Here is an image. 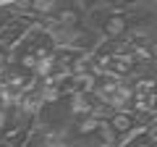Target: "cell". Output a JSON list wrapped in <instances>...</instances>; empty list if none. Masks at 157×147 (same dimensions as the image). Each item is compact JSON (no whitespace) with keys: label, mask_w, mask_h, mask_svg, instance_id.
I'll use <instances>...</instances> for the list:
<instances>
[{"label":"cell","mask_w":157,"mask_h":147,"mask_svg":"<svg viewBox=\"0 0 157 147\" xmlns=\"http://www.w3.org/2000/svg\"><path fill=\"white\" fill-rule=\"evenodd\" d=\"M136 63H139V61H136L134 53H113L110 74H118V76H123V74H131Z\"/></svg>","instance_id":"6da1fadb"},{"label":"cell","mask_w":157,"mask_h":147,"mask_svg":"<svg viewBox=\"0 0 157 147\" xmlns=\"http://www.w3.org/2000/svg\"><path fill=\"white\" fill-rule=\"evenodd\" d=\"M128 32V21L123 16H110L105 24H102V34H105L107 40H118V37H123Z\"/></svg>","instance_id":"7a4b0ae2"},{"label":"cell","mask_w":157,"mask_h":147,"mask_svg":"<svg viewBox=\"0 0 157 147\" xmlns=\"http://www.w3.org/2000/svg\"><path fill=\"white\" fill-rule=\"evenodd\" d=\"M68 110H71L73 116H78V118H81V116H89L92 110H94V105H92L89 102V97H86V92H73V97H71V108H68Z\"/></svg>","instance_id":"3957f363"},{"label":"cell","mask_w":157,"mask_h":147,"mask_svg":"<svg viewBox=\"0 0 157 147\" xmlns=\"http://www.w3.org/2000/svg\"><path fill=\"white\" fill-rule=\"evenodd\" d=\"M110 124H113V129H115L118 134H128V131L134 129V118H131L128 113H123V110H118L110 118Z\"/></svg>","instance_id":"277c9868"},{"label":"cell","mask_w":157,"mask_h":147,"mask_svg":"<svg viewBox=\"0 0 157 147\" xmlns=\"http://www.w3.org/2000/svg\"><path fill=\"white\" fill-rule=\"evenodd\" d=\"M29 8L34 13H42V16H50L58 11V0H29Z\"/></svg>","instance_id":"5b68a950"},{"label":"cell","mask_w":157,"mask_h":147,"mask_svg":"<svg viewBox=\"0 0 157 147\" xmlns=\"http://www.w3.org/2000/svg\"><path fill=\"white\" fill-rule=\"evenodd\" d=\"M78 21H81V13L76 8H63V11H58V24H63V26H76Z\"/></svg>","instance_id":"8992f818"},{"label":"cell","mask_w":157,"mask_h":147,"mask_svg":"<svg viewBox=\"0 0 157 147\" xmlns=\"http://www.w3.org/2000/svg\"><path fill=\"white\" fill-rule=\"evenodd\" d=\"M6 124H8V116H6V108L0 105V129H6Z\"/></svg>","instance_id":"52a82bcc"},{"label":"cell","mask_w":157,"mask_h":147,"mask_svg":"<svg viewBox=\"0 0 157 147\" xmlns=\"http://www.w3.org/2000/svg\"><path fill=\"white\" fill-rule=\"evenodd\" d=\"M152 55L157 58V42H152Z\"/></svg>","instance_id":"ba28073f"},{"label":"cell","mask_w":157,"mask_h":147,"mask_svg":"<svg viewBox=\"0 0 157 147\" xmlns=\"http://www.w3.org/2000/svg\"><path fill=\"white\" fill-rule=\"evenodd\" d=\"M0 24H3V21H0Z\"/></svg>","instance_id":"9c48e42d"}]
</instances>
